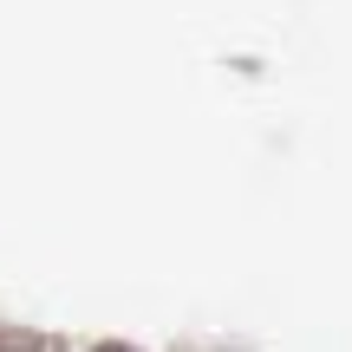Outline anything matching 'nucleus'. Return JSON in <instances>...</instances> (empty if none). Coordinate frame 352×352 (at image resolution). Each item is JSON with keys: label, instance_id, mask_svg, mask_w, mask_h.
Masks as SVG:
<instances>
[]
</instances>
